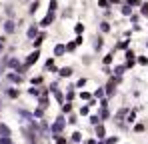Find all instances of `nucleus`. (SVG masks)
Wrapping results in <instances>:
<instances>
[{
  "instance_id": "obj_1",
  "label": "nucleus",
  "mask_w": 148,
  "mask_h": 144,
  "mask_svg": "<svg viewBox=\"0 0 148 144\" xmlns=\"http://www.w3.org/2000/svg\"><path fill=\"white\" fill-rule=\"evenodd\" d=\"M64 126H66V118H64V116H56V120H54L52 126H50L52 136H60V132L64 130Z\"/></svg>"
},
{
  "instance_id": "obj_2",
  "label": "nucleus",
  "mask_w": 148,
  "mask_h": 144,
  "mask_svg": "<svg viewBox=\"0 0 148 144\" xmlns=\"http://www.w3.org/2000/svg\"><path fill=\"white\" fill-rule=\"evenodd\" d=\"M38 56H40V52L38 50H34L32 54H28V58H26V62H24V66H32L36 60H38Z\"/></svg>"
},
{
  "instance_id": "obj_3",
  "label": "nucleus",
  "mask_w": 148,
  "mask_h": 144,
  "mask_svg": "<svg viewBox=\"0 0 148 144\" xmlns=\"http://www.w3.org/2000/svg\"><path fill=\"white\" fill-rule=\"evenodd\" d=\"M94 132H96V138H98V140H104V138H106V128H104V124H98V126L94 128Z\"/></svg>"
},
{
  "instance_id": "obj_4",
  "label": "nucleus",
  "mask_w": 148,
  "mask_h": 144,
  "mask_svg": "<svg viewBox=\"0 0 148 144\" xmlns=\"http://www.w3.org/2000/svg\"><path fill=\"white\" fill-rule=\"evenodd\" d=\"M26 36H28V38H36V36H38V24H32V26L26 30Z\"/></svg>"
},
{
  "instance_id": "obj_5",
  "label": "nucleus",
  "mask_w": 148,
  "mask_h": 144,
  "mask_svg": "<svg viewBox=\"0 0 148 144\" xmlns=\"http://www.w3.org/2000/svg\"><path fill=\"white\" fill-rule=\"evenodd\" d=\"M14 30H16V24L12 22V20H6V22H4V32H6V34H12Z\"/></svg>"
},
{
  "instance_id": "obj_6",
  "label": "nucleus",
  "mask_w": 148,
  "mask_h": 144,
  "mask_svg": "<svg viewBox=\"0 0 148 144\" xmlns=\"http://www.w3.org/2000/svg\"><path fill=\"white\" fill-rule=\"evenodd\" d=\"M70 142H72V144H78V142H82V132H78V130H74L72 134H70Z\"/></svg>"
},
{
  "instance_id": "obj_7",
  "label": "nucleus",
  "mask_w": 148,
  "mask_h": 144,
  "mask_svg": "<svg viewBox=\"0 0 148 144\" xmlns=\"http://www.w3.org/2000/svg\"><path fill=\"white\" fill-rule=\"evenodd\" d=\"M52 20H54V14H52V12H48V14H46V16L42 18L40 26H50V24H52Z\"/></svg>"
},
{
  "instance_id": "obj_8",
  "label": "nucleus",
  "mask_w": 148,
  "mask_h": 144,
  "mask_svg": "<svg viewBox=\"0 0 148 144\" xmlns=\"http://www.w3.org/2000/svg\"><path fill=\"white\" fill-rule=\"evenodd\" d=\"M6 78H8L10 82H22V76H20V74H14V72H8Z\"/></svg>"
},
{
  "instance_id": "obj_9",
  "label": "nucleus",
  "mask_w": 148,
  "mask_h": 144,
  "mask_svg": "<svg viewBox=\"0 0 148 144\" xmlns=\"http://www.w3.org/2000/svg\"><path fill=\"white\" fill-rule=\"evenodd\" d=\"M64 52H66V46L64 44H56L54 46V56H62Z\"/></svg>"
},
{
  "instance_id": "obj_10",
  "label": "nucleus",
  "mask_w": 148,
  "mask_h": 144,
  "mask_svg": "<svg viewBox=\"0 0 148 144\" xmlns=\"http://www.w3.org/2000/svg\"><path fill=\"white\" fill-rule=\"evenodd\" d=\"M6 64H8V68H14V70H18V66H20V60H18V58H10Z\"/></svg>"
},
{
  "instance_id": "obj_11",
  "label": "nucleus",
  "mask_w": 148,
  "mask_h": 144,
  "mask_svg": "<svg viewBox=\"0 0 148 144\" xmlns=\"http://www.w3.org/2000/svg\"><path fill=\"white\" fill-rule=\"evenodd\" d=\"M60 76H62V78H68V76H72V68H70V66H64V68H60Z\"/></svg>"
},
{
  "instance_id": "obj_12",
  "label": "nucleus",
  "mask_w": 148,
  "mask_h": 144,
  "mask_svg": "<svg viewBox=\"0 0 148 144\" xmlns=\"http://www.w3.org/2000/svg\"><path fill=\"white\" fill-rule=\"evenodd\" d=\"M0 136H12V130L6 124H0Z\"/></svg>"
},
{
  "instance_id": "obj_13",
  "label": "nucleus",
  "mask_w": 148,
  "mask_h": 144,
  "mask_svg": "<svg viewBox=\"0 0 148 144\" xmlns=\"http://www.w3.org/2000/svg\"><path fill=\"white\" fill-rule=\"evenodd\" d=\"M124 114H126V108H118V112L114 114V120L120 124V120H124Z\"/></svg>"
},
{
  "instance_id": "obj_14",
  "label": "nucleus",
  "mask_w": 148,
  "mask_h": 144,
  "mask_svg": "<svg viewBox=\"0 0 148 144\" xmlns=\"http://www.w3.org/2000/svg\"><path fill=\"white\" fill-rule=\"evenodd\" d=\"M108 118H110V110H108V106H106V108H102V110H100V120H102V122H106Z\"/></svg>"
},
{
  "instance_id": "obj_15",
  "label": "nucleus",
  "mask_w": 148,
  "mask_h": 144,
  "mask_svg": "<svg viewBox=\"0 0 148 144\" xmlns=\"http://www.w3.org/2000/svg\"><path fill=\"white\" fill-rule=\"evenodd\" d=\"M44 38H46V34H44V32H42V34H38V36L34 38V46L38 48L40 44H42V42H44Z\"/></svg>"
},
{
  "instance_id": "obj_16",
  "label": "nucleus",
  "mask_w": 148,
  "mask_h": 144,
  "mask_svg": "<svg viewBox=\"0 0 148 144\" xmlns=\"http://www.w3.org/2000/svg\"><path fill=\"white\" fill-rule=\"evenodd\" d=\"M32 116H34V118H38V120H42V118H44V108H40V106H38V108L34 110V114H32Z\"/></svg>"
},
{
  "instance_id": "obj_17",
  "label": "nucleus",
  "mask_w": 148,
  "mask_h": 144,
  "mask_svg": "<svg viewBox=\"0 0 148 144\" xmlns=\"http://www.w3.org/2000/svg\"><path fill=\"white\" fill-rule=\"evenodd\" d=\"M100 122H102V120H100V116H90V118H88V124H90V126H94V128L98 126Z\"/></svg>"
},
{
  "instance_id": "obj_18",
  "label": "nucleus",
  "mask_w": 148,
  "mask_h": 144,
  "mask_svg": "<svg viewBox=\"0 0 148 144\" xmlns=\"http://www.w3.org/2000/svg\"><path fill=\"white\" fill-rule=\"evenodd\" d=\"M120 12H122L124 16H132V8H130L128 4H124V6H120Z\"/></svg>"
},
{
  "instance_id": "obj_19",
  "label": "nucleus",
  "mask_w": 148,
  "mask_h": 144,
  "mask_svg": "<svg viewBox=\"0 0 148 144\" xmlns=\"http://www.w3.org/2000/svg\"><path fill=\"white\" fill-rule=\"evenodd\" d=\"M54 98H56V102H58V104H64V102H66V98H64V94H62L60 90H58V92H54Z\"/></svg>"
},
{
  "instance_id": "obj_20",
  "label": "nucleus",
  "mask_w": 148,
  "mask_h": 144,
  "mask_svg": "<svg viewBox=\"0 0 148 144\" xmlns=\"http://www.w3.org/2000/svg\"><path fill=\"white\" fill-rule=\"evenodd\" d=\"M62 112H64V114H72V104H70V102H64V104H62Z\"/></svg>"
},
{
  "instance_id": "obj_21",
  "label": "nucleus",
  "mask_w": 148,
  "mask_h": 144,
  "mask_svg": "<svg viewBox=\"0 0 148 144\" xmlns=\"http://www.w3.org/2000/svg\"><path fill=\"white\" fill-rule=\"evenodd\" d=\"M76 122H78V114H76V112H72V114L66 118V124H76Z\"/></svg>"
},
{
  "instance_id": "obj_22",
  "label": "nucleus",
  "mask_w": 148,
  "mask_h": 144,
  "mask_svg": "<svg viewBox=\"0 0 148 144\" xmlns=\"http://www.w3.org/2000/svg\"><path fill=\"white\" fill-rule=\"evenodd\" d=\"M78 114H80V116H86V114H90V106H88V104H84V106L78 110Z\"/></svg>"
},
{
  "instance_id": "obj_23",
  "label": "nucleus",
  "mask_w": 148,
  "mask_h": 144,
  "mask_svg": "<svg viewBox=\"0 0 148 144\" xmlns=\"http://www.w3.org/2000/svg\"><path fill=\"white\" fill-rule=\"evenodd\" d=\"M124 70H126V66H116V68H114V74H116V78H120V76L124 74Z\"/></svg>"
},
{
  "instance_id": "obj_24",
  "label": "nucleus",
  "mask_w": 148,
  "mask_h": 144,
  "mask_svg": "<svg viewBox=\"0 0 148 144\" xmlns=\"http://www.w3.org/2000/svg\"><path fill=\"white\" fill-rule=\"evenodd\" d=\"M28 94H32V96H40V94H42V90H38L36 86H32V88H28Z\"/></svg>"
},
{
  "instance_id": "obj_25",
  "label": "nucleus",
  "mask_w": 148,
  "mask_h": 144,
  "mask_svg": "<svg viewBox=\"0 0 148 144\" xmlns=\"http://www.w3.org/2000/svg\"><path fill=\"white\" fill-rule=\"evenodd\" d=\"M6 94L10 96V98H18V90H14V88H8V90H6Z\"/></svg>"
},
{
  "instance_id": "obj_26",
  "label": "nucleus",
  "mask_w": 148,
  "mask_h": 144,
  "mask_svg": "<svg viewBox=\"0 0 148 144\" xmlns=\"http://www.w3.org/2000/svg\"><path fill=\"white\" fill-rule=\"evenodd\" d=\"M106 144H118V136H110V138H104Z\"/></svg>"
},
{
  "instance_id": "obj_27",
  "label": "nucleus",
  "mask_w": 148,
  "mask_h": 144,
  "mask_svg": "<svg viewBox=\"0 0 148 144\" xmlns=\"http://www.w3.org/2000/svg\"><path fill=\"white\" fill-rule=\"evenodd\" d=\"M54 142L56 144H68V140H66L64 136H54Z\"/></svg>"
},
{
  "instance_id": "obj_28",
  "label": "nucleus",
  "mask_w": 148,
  "mask_h": 144,
  "mask_svg": "<svg viewBox=\"0 0 148 144\" xmlns=\"http://www.w3.org/2000/svg\"><path fill=\"white\" fill-rule=\"evenodd\" d=\"M100 8H110V0H98Z\"/></svg>"
},
{
  "instance_id": "obj_29",
  "label": "nucleus",
  "mask_w": 148,
  "mask_h": 144,
  "mask_svg": "<svg viewBox=\"0 0 148 144\" xmlns=\"http://www.w3.org/2000/svg\"><path fill=\"white\" fill-rule=\"evenodd\" d=\"M0 144H12V136H2L0 138Z\"/></svg>"
},
{
  "instance_id": "obj_30",
  "label": "nucleus",
  "mask_w": 148,
  "mask_h": 144,
  "mask_svg": "<svg viewBox=\"0 0 148 144\" xmlns=\"http://www.w3.org/2000/svg\"><path fill=\"white\" fill-rule=\"evenodd\" d=\"M110 62H112V54H106V56L102 58V64L106 66V64H110Z\"/></svg>"
},
{
  "instance_id": "obj_31",
  "label": "nucleus",
  "mask_w": 148,
  "mask_h": 144,
  "mask_svg": "<svg viewBox=\"0 0 148 144\" xmlns=\"http://www.w3.org/2000/svg\"><path fill=\"white\" fill-rule=\"evenodd\" d=\"M100 30H102V32H110V24L102 22V24H100Z\"/></svg>"
},
{
  "instance_id": "obj_32",
  "label": "nucleus",
  "mask_w": 148,
  "mask_h": 144,
  "mask_svg": "<svg viewBox=\"0 0 148 144\" xmlns=\"http://www.w3.org/2000/svg\"><path fill=\"white\" fill-rule=\"evenodd\" d=\"M56 6H58V2H56V0H50V12H52V14L56 12Z\"/></svg>"
},
{
  "instance_id": "obj_33",
  "label": "nucleus",
  "mask_w": 148,
  "mask_h": 144,
  "mask_svg": "<svg viewBox=\"0 0 148 144\" xmlns=\"http://www.w3.org/2000/svg\"><path fill=\"white\" fill-rule=\"evenodd\" d=\"M80 98H82V100H86V102H88V100H90V98H92V96H90V92H80Z\"/></svg>"
},
{
  "instance_id": "obj_34",
  "label": "nucleus",
  "mask_w": 148,
  "mask_h": 144,
  "mask_svg": "<svg viewBox=\"0 0 148 144\" xmlns=\"http://www.w3.org/2000/svg\"><path fill=\"white\" fill-rule=\"evenodd\" d=\"M36 10H38V2H32V6H30V10H28V12H30V14H34Z\"/></svg>"
},
{
  "instance_id": "obj_35",
  "label": "nucleus",
  "mask_w": 148,
  "mask_h": 144,
  "mask_svg": "<svg viewBox=\"0 0 148 144\" xmlns=\"http://www.w3.org/2000/svg\"><path fill=\"white\" fill-rule=\"evenodd\" d=\"M32 84H34V86H36V84H42V76H34V78H32Z\"/></svg>"
},
{
  "instance_id": "obj_36",
  "label": "nucleus",
  "mask_w": 148,
  "mask_h": 144,
  "mask_svg": "<svg viewBox=\"0 0 148 144\" xmlns=\"http://www.w3.org/2000/svg\"><path fill=\"white\" fill-rule=\"evenodd\" d=\"M126 4L132 8V6H138V4H140V0H126Z\"/></svg>"
},
{
  "instance_id": "obj_37",
  "label": "nucleus",
  "mask_w": 148,
  "mask_h": 144,
  "mask_svg": "<svg viewBox=\"0 0 148 144\" xmlns=\"http://www.w3.org/2000/svg\"><path fill=\"white\" fill-rule=\"evenodd\" d=\"M104 96V88H98L96 92H94V98H102Z\"/></svg>"
},
{
  "instance_id": "obj_38",
  "label": "nucleus",
  "mask_w": 148,
  "mask_h": 144,
  "mask_svg": "<svg viewBox=\"0 0 148 144\" xmlns=\"http://www.w3.org/2000/svg\"><path fill=\"white\" fill-rule=\"evenodd\" d=\"M64 98H66V102H70V100H72V98H76V94H74L72 90H70V92H68V94L64 96Z\"/></svg>"
},
{
  "instance_id": "obj_39",
  "label": "nucleus",
  "mask_w": 148,
  "mask_h": 144,
  "mask_svg": "<svg viewBox=\"0 0 148 144\" xmlns=\"http://www.w3.org/2000/svg\"><path fill=\"white\" fill-rule=\"evenodd\" d=\"M126 60H134V52H132V50L126 52Z\"/></svg>"
},
{
  "instance_id": "obj_40",
  "label": "nucleus",
  "mask_w": 148,
  "mask_h": 144,
  "mask_svg": "<svg viewBox=\"0 0 148 144\" xmlns=\"http://www.w3.org/2000/svg\"><path fill=\"white\" fill-rule=\"evenodd\" d=\"M140 12H142L144 16H148V2H146V4H142V10H140Z\"/></svg>"
},
{
  "instance_id": "obj_41",
  "label": "nucleus",
  "mask_w": 148,
  "mask_h": 144,
  "mask_svg": "<svg viewBox=\"0 0 148 144\" xmlns=\"http://www.w3.org/2000/svg\"><path fill=\"white\" fill-rule=\"evenodd\" d=\"M118 48H122V50H126V48H128V40H124V42H118Z\"/></svg>"
},
{
  "instance_id": "obj_42",
  "label": "nucleus",
  "mask_w": 148,
  "mask_h": 144,
  "mask_svg": "<svg viewBox=\"0 0 148 144\" xmlns=\"http://www.w3.org/2000/svg\"><path fill=\"white\" fill-rule=\"evenodd\" d=\"M74 48H76V44H74V42H68V44H66V50H68V52H72Z\"/></svg>"
},
{
  "instance_id": "obj_43",
  "label": "nucleus",
  "mask_w": 148,
  "mask_h": 144,
  "mask_svg": "<svg viewBox=\"0 0 148 144\" xmlns=\"http://www.w3.org/2000/svg\"><path fill=\"white\" fill-rule=\"evenodd\" d=\"M138 62H140L142 66H146V64H148V58H144V56H140V58H138Z\"/></svg>"
},
{
  "instance_id": "obj_44",
  "label": "nucleus",
  "mask_w": 148,
  "mask_h": 144,
  "mask_svg": "<svg viewBox=\"0 0 148 144\" xmlns=\"http://www.w3.org/2000/svg\"><path fill=\"white\" fill-rule=\"evenodd\" d=\"M82 42H84V38H82V36H76V42H74V44H76V46H80Z\"/></svg>"
},
{
  "instance_id": "obj_45",
  "label": "nucleus",
  "mask_w": 148,
  "mask_h": 144,
  "mask_svg": "<svg viewBox=\"0 0 148 144\" xmlns=\"http://www.w3.org/2000/svg\"><path fill=\"white\" fill-rule=\"evenodd\" d=\"M134 130H136V132H142V130H144V124H136Z\"/></svg>"
},
{
  "instance_id": "obj_46",
  "label": "nucleus",
  "mask_w": 148,
  "mask_h": 144,
  "mask_svg": "<svg viewBox=\"0 0 148 144\" xmlns=\"http://www.w3.org/2000/svg\"><path fill=\"white\" fill-rule=\"evenodd\" d=\"M82 144H96L94 138H86V140H82Z\"/></svg>"
},
{
  "instance_id": "obj_47",
  "label": "nucleus",
  "mask_w": 148,
  "mask_h": 144,
  "mask_svg": "<svg viewBox=\"0 0 148 144\" xmlns=\"http://www.w3.org/2000/svg\"><path fill=\"white\" fill-rule=\"evenodd\" d=\"M82 30H84V26H82V24H76V32H78V36H80Z\"/></svg>"
},
{
  "instance_id": "obj_48",
  "label": "nucleus",
  "mask_w": 148,
  "mask_h": 144,
  "mask_svg": "<svg viewBox=\"0 0 148 144\" xmlns=\"http://www.w3.org/2000/svg\"><path fill=\"white\" fill-rule=\"evenodd\" d=\"M100 46H102V40H100V38H96V42H94V48H96V50H98Z\"/></svg>"
},
{
  "instance_id": "obj_49",
  "label": "nucleus",
  "mask_w": 148,
  "mask_h": 144,
  "mask_svg": "<svg viewBox=\"0 0 148 144\" xmlns=\"http://www.w3.org/2000/svg\"><path fill=\"white\" fill-rule=\"evenodd\" d=\"M134 116H136V110H134V112H132V114L128 116V120H126V122H134Z\"/></svg>"
},
{
  "instance_id": "obj_50",
  "label": "nucleus",
  "mask_w": 148,
  "mask_h": 144,
  "mask_svg": "<svg viewBox=\"0 0 148 144\" xmlns=\"http://www.w3.org/2000/svg\"><path fill=\"white\" fill-rule=\"evenodd\" d=\"M84 84H86V80H84V78H80V80L76 82V86H84Z\"/></svg>"
},
{
  "instance_id": "obj_51",
  "label": "nucleus",
  "mask_w": 148,
  "mask_h": 144,
  "mask_svg": "<svg viewBox=\"0 0 148 144\" xmlns=\"http://www.w3.org/2000/svg\"><path fill=\"white\" fill-rule=\"evenodd\" d=\"M110 4H120V0H110Z\"/></svg>"
},
{
  "instance_id": "obj_52",
  "label": "nucleus",
  "mask_w": 148,
  "mask_h": 144,
  "mask_svg": "<svg viewBox=\"0 0 148 144\" xmlns=\"http://www.w3.org/2000/svg\"><path fill=\"white\" fill-rule=\"evenodd\" d=\"M96 144H106V142H104V140H98V142H96Z\"/></svg>"
},
{
  "instance_id": "obj_53",
  "label": "nucleus",
  "mask_w": 148,
  "mask_h": 144,
  "mask_svg": "<svg viewBox=\"0 0 148 144\" xmlns=\"http://www.w3.org/2000/svg\"><path fill=\"white\" fill-rule=\"evenodd\" d=\"M146 46H148V42H146Z\"/></svg>"
},
{
  "instance_id": "obj_54",
  "label": "nucleus",
  "mask_w": 148,
  "mask_h": 144,
  "mask_svg": "<svg viewBox=\"0 0 148 144\" xmlns=\"http://www.w3.org/2000/svg\"><path fill=\"white\" fill-rule=\"evenodd\" d=\"M0 138H2V136H0Z\"/></svg>"
},
{
  "instance_id": "obj_55",
  "label": "nucleus",
  "mask_w": 148,
  "mask_h": 144,
  "mask_svg": "<svg viewBox=\"0 0 148 144\" xmlns=\"http://www.w3.org/2000/svg\"><path fill=\"white\" fill-rule=\"evenodd\" d=\"M12 144H14V142H12Z\"/></svg>"
},
{
  "instance_id": "obj_56",
  "label": "nucleus",
  "mask_w": 148,
  "mask_h": 144,
  "mask_svg": "<svg viewBox=\"0 0 148 144\" xmlns=\"http://www.w3.org/2000/svg\"><path fill=\"white\" fill-rule=\"evenodd\" d=\"M126 144H128V142H126Z\"/></svg>"
}]
</instances>
